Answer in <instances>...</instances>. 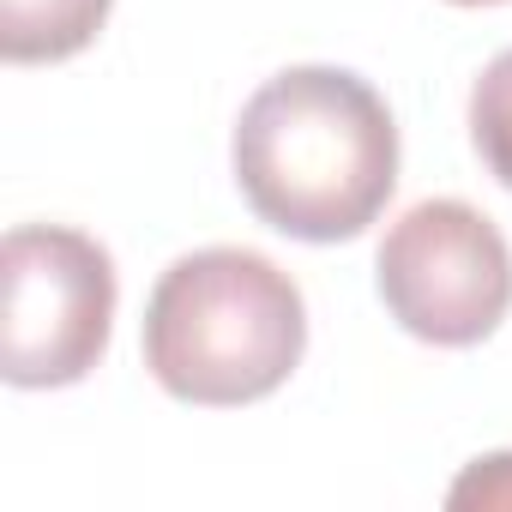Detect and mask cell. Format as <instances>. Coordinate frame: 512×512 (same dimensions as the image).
I'll use <instances>...</instances> for the list:
<instances>
[{
  "label": "cell",
  "instance_id": "ba28073f",
  "mask_svg": "<svg viewBox=\"0 0 512 512\" xmlns=\"http://www.w3.org/2000/svg\"><path fill=\"white\" fill-rule=\"evenodd\" d=\"M452 7H500V0H452Z\"/></svg>",
  "mask_w": 512,
  "mask_h": 512
},
{
  "label": "cell",
  "instance_id": "3957f363",
  "mask_svg": "<svg viewBox=\"0 0 512 512\" xmlns=\"http://www.w3.org/2000/svg\"><path fill=\"white\" fill-rule=\"evenodd\" d=\"M0 374L19 392L79 386L115 326V260L85 229L19 223L0 241Z\"/></svg>",
  "mask_w": 512,
  "mask_h": 512
},
{
  "label": "cell",
  "instance_id": "6da1fadb",
  "mask_svg": "<svg viewBox=\"0 0 512 512\" xmlns=\"http://www.w3.org/2000/svg\"><path fill=\"white\" fill-rule=\"evenodd\" d=\"M235 187L290 241H356L398 187V127L386 97L350 67H284L241 103Z\"/></svg>",
  "mask_w": 512,
  "mask_h": 512
},
{
  "label": "cell",
  "instance_id": "277c9868",
  "mask_svg": "<svg viewBox=\"0 0 512 512\" xmlns=\"http://www.w3.org/2000/svg\"><path fill=\"white\" fill-rule=\"evenodd\" d=\"M374 284L410 338L470 350L512 314V247L476 205L422 199L386 229Z\"/></svg>",
  "mask_w": 512,
  "mask_h": 512
},
{
  "label": "cell",
  "instance_id": "52a82bcc",
  "mask_svg": "<svg viewBox=\"0 0 512 512\" xmlns=\"http://www.w3.org/2000/svg\"><path fill=\"white\" fill-rule=\"evenodd\" d=\"M446 506H500V512H512V452H488V458H476L458 482H452V494H446Z\"/></svg>",
  "mask_w": 512,
  "mask_h": 512
},
{
  "label": "cell",
  "instance_id": "7a4b0ae2",
  "mask_svg": "<svg viewBox=\"0 0 512 512\" xmlns=\"http://www.w3.org/2000/svg\"><path fill=\"white\" fill-rule=\"evenodd\" d=\"M302 350V290L253 247L181 253L145 302V368L181 404H260L302 368Z\"/></svg>",
  "mask_w": 512,
  "mask_h": 512
},
{
  "label": "cell",
  "instance_id": "5b68a950",
  "mask_svg": "<svg viewBox=\"0 0 512 512\" xmlns=\"http://www.w3.org/2000/svg\"><path fill=\"white\" fill-rule=\"evenodd\" d=\"M115 0H0V55L13 67L73 61L97 43Z\"/></svg>",
  "mask_w": 512,
  "mask_h": 512
},
{
  "label": "cell",
  "instance_id": "8992f818",
  "mask_svg": "<svg viewBox=\"0 0 512 512\" xmlns=\"http://www.w3.org/2000/svg\"><path fill=\"white\" fill-rule=\"evenodd\" d=\"M470 145L482 169L500 187H512V49H500L470 91Z\"/></svg>",
  "mask_w": 512,
  "mask_h": 512
}]
</instances>
